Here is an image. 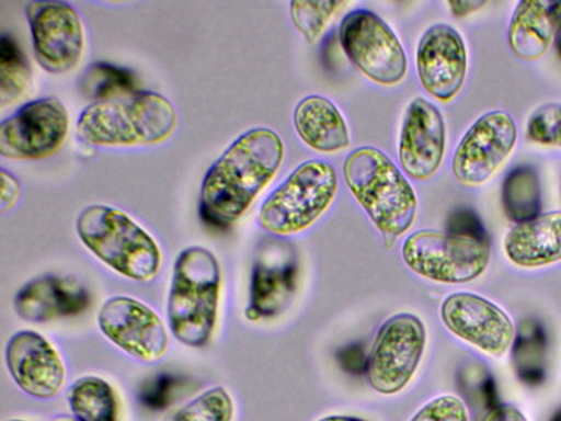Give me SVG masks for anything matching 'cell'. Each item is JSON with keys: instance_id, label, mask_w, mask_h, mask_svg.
<instances>
[{"instance_id": "6da1fadb", "label": "cell", "mask_w": 561, "mask_h": 421, "mask_svg": "<svg viewBox=\"0 0 561 421\" xmlns=\"http://www.w3.org/2000/svg\"><path fill=\"white\" fill-rule=\"evenodd\" d=\"M284 144L272 129L256 127L236 138L206 172L201 187L203 220L216 228L237 221L277 173Z\"/></svg>"}, {"instance_id": "7a4b0ae2", "label": "cell", "mask_w": 561, "mask_h": 421, "mask_svg": "<svg viewBox=\"0 0 561 421\" xmlns=\"http://www.w3.org/2000/svg\"><path fill=\"white\" fill-rule=\"evenodd\" d=\"M347 187L390 249L412 226L417 209L413 187L381 150L363 146L352 150L343 166Z\"/></svg>"}, {"instance_id": "3957f363", "label": "cell", "mask_w": 561, "mask_h": 421, "mask_svg": "<svg viewBox=\"0 0 561 421\" xmlns=\"http://www.w3.org/2000/svg\"><path fill=\"white\" fill-rule=\"evenodd\" d=\"M178 123L173 105L163 95L138 90L87 106L77 122L80 137L98 146L154 145L168 139Z\"/></svg>"}, {"instance_id": "277c9868", "label": "cell", "mask_w": 561, "mask_h": 421, "mask_svg": "<svg viewBox=\"0 0 561 421\" xmlns=\"http://www.w3.org/2000/svg\"><path fill=\"white\" fill-rule=\"evenodd\" d=\"M220 294V268L202 247L183 250L174 262L167 303L173 335L188 346L205 345L214 331Z\"/></svg>"}, {"instance_id": "5b68a950", "label": "cell", "mask_w": 561, "mask_h": 421, "mask_svg": "<svg viewBox=\"0 0 561 421\" xmlns=\"http://www.w3.org/2000/svg\"><path fill=\"white\" fill-rule=\"evenodd\" d=\"M76 229L82 243L118 274L149 282L159 273L158 243L125 212L106 205H90L79 214Z\"/></svg>"}, {"instance_id": "8992f818", "label": "cell", "mask_w": 561, "mask_h": 421, "mask_svg": "<svg viewBox=\"0 0 561 421\" xmlns=\"http://www.w3.org/2000/svg\"><path fill=\"white\" fill-rule=\"evenodd\" d=\"M334 168L323 160L299 164L264 201L261 226L275 235H293L310 227L333 202L337 191Z\"/></svg>"}, {"instance_id": "52a82bcc", "label": "cell", "mask_w": 561, "mask_h": 421, "mask_svg": "<svg viewBox=\"0 0 561 421\" xmlns=\"http://www.w3.org/2000/svg\"><path fill=\"white\" fill-rule=\"evenodd\" d=\"M402 259L416 274L445 284H459L480 276L490 261V246L458 232L419 230L403 242Z\"/></svg>"}, {"instance_id": "ba28073f", "label": "cell", "mask_w": 561, "mask_h": 421, "mask_svg": "<svg viewBox=\"0 0 561 421\" xmlns=\"http://www.w3.org/2000/svg\"><path fill=\"white\" fill-rule=\"evenodd\" d=\"M341 46L348 59L370 80L394 86L407 73V56L392 30L374 12H348L339 27Z\"/></svg>"}, {"instance_id": "9c48e42d", "label": "cell", "mask_w": 561, "mask_h": 421, "mask_svg": "<svg viewBox=\"0 0 561 421\" xmlns=\"http://www.w3.org/2000/svg\"><path fill=\"white\" fill-rule=\"evenodd\" d=\"M426 330L421 319L409 312L393 315L379 328L368 361L370 386L383 395L403 389L422 359Z\"/></svg>"}, {"instance_id": "30bf717a", "label": "cell", "mask_w": 561, "mask_h": 421, "mask_svg": "<svg viewBox=\"0 0 561 421\" xmlns=\"http://www.w3.org/2000/svg\"><path fill=\"white\" fill-rule=\"evenodd\" d=\"M69 115L60 100L44 96L23 104L0 125V152L15 160H41L64 144Z\"/></svg>"}, {"instance_id": "8fae6325", "label": "cell", "mask_w": 561, "mask_h": 421, "mask_svg": "<svg viewBox=\"0 0 561 421\" xmlns=\"http://www.w3.org/2000/svg\"><path fill=\"white\" fill-rule=\"evenodd\" d=\"M37 64L47 72L71 71L84 49V31L77 11L64 1H33L26 7Z\"/></svg>"}, {"instance_id": "7c38bea8", "label": "cell", "mask_w": 561, "mask_h": 421, "mask_svg": "<svg viewBox=\"0 0 561 421\" xmlns=\"http://www.w3.org/2000/svg\"><path fill=\"white\" fill-rule=\"evenodd\" d=\"M517 138L514 120L503 111L480 116L460 139L451 161L456 180L465 185L488 181L511 155Z\"/></svg>"}, {"instance_id": "4fadbf2b", "label": "cell", "mask_w": 561, "mask_h": 421, "mask_svg": "<svg viewBox=\"0 0 561 421\" xmlns=\"http://www.w3.org/2000/svg\"><path fill=\"white\" fill-rule=\"evenodd\" d=\"M98 323L112 343L139 361L157 362L168 351L169 335L163 320L133 297L108 298L99 311Z\"/></svg>"}, {"instance_id": "5bb4252c", "label": "cell", "mask_w": 561, "mask_h": 421, "mask_svg": "<svg viewBox=\"0 0 561 421\" xmlns=\"http://www.w3.org/2000/svg\"><path fill=\"white\" fill-rule=\"evenodd\" d=\"M440 318L456 337L493 356L505 354L514 340L515 328L507 314L478 294L448 295L442 304Z\"/></svg>"}, {"instance_id": "9a60e30c", "label": "cell", "mask_w": 561, "mask_h": 421, "mask_svg": "<svg viewBox=\"0 0 561 421\" xmlns=\"http://www.w3.org/2000/svg\"><path fill=\"white\" fill-rule=\"evenodd\" d=\"M416 69L422 87L433 98H455L467 72V50L460 34L445 23L428 27L419 42Z\"/></svg>"}, {"instance_id": "2e32d148", "label": "cell", "mask_w": 561, "mask_h": 421, "mask_svg": "<svg viewBox=\"0 0 561 421\" xmlns=\"http://www.w3.org/2000/svg\"><path fill=\"white\" fill-rule=\"evenodd\" d=\"M5 363L15 384L32 397L54 398L65 386L67 374L59 353L36 331L21 330L9 339Z\"/></svg>"}, {"instance_id": "e0dca14e", "label": "cell", "mask_w": 561, "mask_h": 421, "mask_svg": "<svg viewBox=\"0 0 561 421\" xmlns=\"http://www.w3.org/2000/svg\"><path fill=\"white\" fill-rule=\"evenodd\" d=\"M445 124L438 109L423 98L408 106L399 138V160L412 179L426 180L438 170L445 152Z\"/></svg>"}, {"instance_id": "ac0fdd59", "label": "cell", "mask_w": 561, "mask_h": 421, "mask_svg": "<svg viewBox=\"0 0 561 421\" xmlns=\"http://www.w3.org/2000/svg\"><path fill=\"white\" fill-rule=\"evenodd\" d=\"M89 306L85 288L71 277L45 275L24 284L16 293L14 308L24 320L44 322L75 316Z\"/></svg>"}, {"instance_id": "d6986e66", "label": "cell", "mask_w": 561, "mask_h": 421, "mask_svg": "<svg viewBox=\"0 0 561 421\" xmlns=\"http://www.w3.org/2000/svg\"><path fill=\"white\" fill-rule=\"evenodd\" d=\"M561 31V0H523L512 14L508 43L523 60L539 59Z\"/></svg>"}, {"instance_id": "ffe728a7", "label": "cell", "mask_w": 561, "mask_h": 421, "mask_svg": "<svg viewBox=\"0 0 561 421\" xmlns=\"http://www.w3.org/2000/svg\"><path fill=\"white\" fill-rule=\"evenodd\" d=\"M514 264L523 268L548 265L561 260V210L517 224L503 240Z\"/></svg>"}, {"instance_id": "44dd1931", "label": "cell", "mask_w": 561, "mask_h": 421, "mask_svg": "<svg viewBox=\"0 0 561 421\" xmlns=\"http://www.w3.org/2000/svg\"><path fill=\"white\" fill-rule=\"evenodd\" d=\"M294 125L300 139L310 148L325 153L350 145L346 123L337 107L322 95H308L294 112Z\"/></svg>"}, {"instance_id": "7402d4cb", "label": "cell", "mask_w": 561, "mask_h": 421, "mask_svg": "<svg viewBox=\"0 0 561 421\" xmlns=\"http://www.w3.org/2000/svg\"><path fill=\"white\" fill-rule=\"evenodd\" d=\"M69 407L78 421H116L117 398L113 387L98 376L76 380L68 391Z\"/></svg>"}, {"instance_id": "603a6c76", "label": "cell", "mask_w": 561, "mask_h": 421, "mask_svg": "<svg viewBox=\"0 0 561 421\" xmlns=\"http://www.w3.org/2000/svg\"><path fill=\"white\" fill-rule=\"evenodd\" d=\"M502 201L507 217L518 224L538 216L540 185L531 167L520 166L511 170L502 186Z\"/></svg>"}, {"instance_id": "cb8c5ba5", "label": "cell", "mask_w": 561, "mask_h": 421, "mask_svg": "<svg viewBox=\"0 0 561 421\" xmlns=\"http://www.w3.org/2000/svg\"><path fill=\"white\" fill-rule=\"evenodd\" d=\"M83 98L94 102L110 101L138 91L135 75L105 61L89 65L78 82Z\"/></svg>"}, {"instance_id": "d4e9b609", "label": "cell", "mask_w": 561, "mask_h": 421, "mask_svg": "<svg viewBox=\"0 0 561 421\" xmlns=\"http://www.w3.org/2000/svg\"><path fill=\"white\" fill-rule=\"evenodd\" d=\"M32 81L30 64L16 42L3 34L0 38V104L5 106L21 98Z\"/></svg>"}, {"instance_id": "484cf974", "label": "cell", "mask_w": 561, "mask_h": 421, "mask_svg": "<svg viewBox=\"0 0 561 421\" xmlns=\"http://www.w3.org/2000/svg\"><path fill=\"white\" fill-rule=\"evenodd\" d=\"M232 417L230 395L225 388L216 386L188 401L165 421H231Z\"/></svg>"}, {"instance_id": "4316f807", "label": "cell", "mask_w": 561, "mask_h": 421, "mask_svg": "<svg viewBox=\"0 0 561 421\" xmlns=\"http://www.w3.org/2000/svg\"><path fill=\"white\" fill-rule=\"evenodd\" d=\"M341 1H291L290 18L309 44L317 42Z\"/></svg>"}, {"instance_id": "83f0119b", "label": "cell", "mask_w": 561, "mask_h": 421, "mask_svg": "<svg viewBox=\"0 0 561 421\" xmlns=\"http://www.w3.org/2000/svg\"><path fill=\"white\" fill-rule=\"evenodd\" d=\"M526 134L536 144L561 148V103L537 107L528 118Z\"/></svg>"}, {"instance_id": "f1b7e54d", "label": "cell", "mask_w": 561, "mask_h": 421, "mask_svg": "<svg viewBox=\"0 0 561 421\" xmlns=\"http://www.w3.org/2000/svg\"><path fill=\"white\" fill-rule=\"evenodd\" d=\"M410 421H469V417L461 399L443 395L425 403Z\"/></svg>"}, {"instance_id": "f546056e", "label": "cell", "mask_w": 561, "mask_h": 421, "mask_svg": "<svg viewBox=\"0 0 561 421\" xmlns=\"http://www.w3.org/2000/svg\"><path fill=\"white\" fill-rule=\"evenodd\" d=\"M20 197V183L16 178L5 171L1 170V212L10 210Z\"/></svg>"}, {"instance_id": "4dcf8cb0", "label": "cell", "mask_w": 561, "mask_h": 421, "mask_svg": "<svg viewBox=\"0 0 561 421\" xmlns=\"http://www.w3.org/2000/svg\"><path fill=\"white\" fill-rule=\"evenodd\" d=\"M483 421H528L526 417L512 405H500L490 410Z\"/></svg>"}, {"instance_id": "1f68e13d", "label": "cell", "mask_w": 561, "mask_h": 421, "mask_svg": "<svg viewBox=\"0 0 561 421\" xmlns=\"http://www.w3.org/2000/svg\"><path fill=\"white\" fill-rule=\"evenodd\" d=\"M484 4V1L473 0V1H448V5L450 7V11L456 16H465Z\"/></svg>"}, {"instance_id": "d6a6232c", "label": "cell", "mask_w": 561, "mask_h": 421, "mask_svg": "<svg viewBox=\"0 0 561 421\" xmlns=\"http://www.w3.org/2000/svg\"><path fill=\"white\" fill-rule=\"evenodd\" d=\"M317 421H366V420L355 418V417H348V416H329V417L319 419Z\"/></svg>"}, {"instance_id": "836d02e7", "label": "cell", "mask_w": 561, "mask_h": 421, "mask_svg": "<svg viewBox=\"0 0 561 421\" xmlns=\"http://www.w3.org/2000/svg\"><path fill=\"white\" fill-rule=\"evenodd\" d=\"M49 421H78L76 418H71V417H67V416H61V417H57V418H54Z\"/></svg>"}, {"instance_id": "e575fe53", "label": "cell", "mask_w": 561, "mask_h": 421, "mask_svg": "<svg viewBox=\"0 0 561 421\" xmlns=\"http://www.w3.org/2000/svg\"><path fill=\"white\" fill-rule=\"evenodd\" d=\"M559 39H558V48H559V52H560V55H561V31L559 33Z\"/></svg>"}, {"instance_id": "d590c367", "label": "cell", "mask_w": 561, "mask_h": 421, "mask_svg": "<svg viewBox=\"0 0 561 421\" xmlns=\"http://www.w3.org/2000/svg\"><path fill=\"white\" fill-rule=\"evenodd\" d=\"M10 421H23V420H10Z\"/></svg>"}]
</instances>
